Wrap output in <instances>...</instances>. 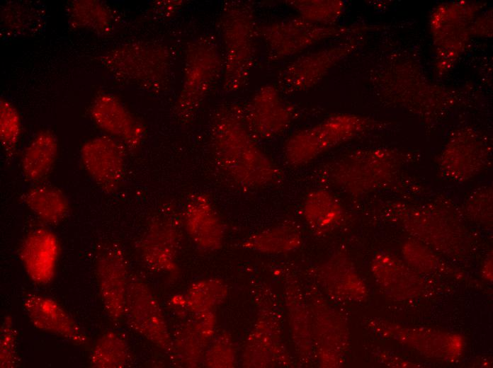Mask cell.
Returning <instances> with one entry per match:
<instances>
[{
  "mask_svg": "<svg viewBox=\"0 0 493 368\" xmlns=\"http://www.w3.org/2000/svg\"><path fill=\"white\" fill-rule=\"evenodd\" d=\"M81 163L90 177L106 190L120 185L125 168V146L106 135L86 142L81 148Z\"/></svg>",
  "mask_w": 493,
  "mask_h": 368,
  "instance_id": "30bf717a",
  "label": "cell"
},
{
  "mask_svg": "<svg viewBox=\"0 0 493 368\" xmlns=\"http://www.w3.org/2000/svg\"><path fill=\"white\" fill-rule=\"evenodd\" d=\"M129 360L125 340L113 331L106 332L97 340L90 356L91 365L96 368L123 367Z\"/></svg>",
  "mask_w": 493,
  "mask_h": 368,
  "instance_id": "603a6c76",
  "label": "cell"
},
{
  "mask_svg": "<svg viewBox=\"0 0 493 368\" xmlns=\"http://www.w3.org/2000/svg\"><path fill=\"white\" fill-rule=\"evenodd\" d=\"M273 60H281L345 30L296 17L268 23L258 28Z\"/></svg>",
  "mask_w": 493,
  "mask_h": 368,
  "instance_id": "52a82bcc",
  "label": "cell"
},
{
  "mask_svg": "<svg viewBox=\"0 0 493 368\" xmlns=\"http://www.w3.org/2000/svg\"><path fill=\"white\" fill-rule=\"evenodd\" d=\"M23 306L36 328L60 336L78 345L87 343V337L79 325L50 297L28 294L23 299Z\"/></svg>",
  "mask_w": 493,
  "mask_h": 368,
  "instance_id": "9a60e30c",
  "label": "cell"
},
{
  "mask_svg": "<svg viewBox=\"0 0 493 368\" xmlns=\"http://www.w3.org/2000/svg\"><path fill=\"white\" fill-rule=\"evenodd\" d=\"M96 276L108 316L114 321H119L124 314L129 282L127 260L120 248L110 246L104 249L98 258Z\"/></svg>",
  "mask_w": 493,
  "mask_h": 368,
  "instance_id": "8fae6325",
  "label": "cell"
},
{
  "mask_svg": "<svg viewBox=\"0 0 493 368\" xmlns=\"http://www.w3.org/2000/svg\"><path fill=\"white\" fill-rule=\"evenodd\" d=\"M16 330L9 316L4 318L0 331V365L14 367L17 363Z\"/></svg>",
  "mask_w": 493,
  "mask_h": 368,
  "instance_id": "f546056e",
  "label": "cell"
},
{
  "mask_svg": "<svg viewBox=\"0 0 493 368\" xmlns=\"http://www.w3.org/2000/svg\"><path fill=\"white\" fill-rule=\"evenodd\" d=\"M21 133L20 115L13 105L4 98L0 101V138L7 153L16 149Z\"/></svg>",
  "mask_w": 493,
  "mask_h": 368,
  "instance_id": "83f0119b",
  "label": "cell"
},
{
  "mask_svg": "<svg viewBox=\"0 0 493 368\" xmlns=\"http://www.w3.org/2000/svg\"><path fill=\"white\" fill-rule=\"evenodd\" d=\"M69 10V19L76 28L106 33L114 21L110 8L97 1H74L71 3Z\"/></svg>",
  "mask_w": 493,
  "mask_h": 368,
  "instance_id": "cb8c5ba5",
  "label": "cell"
},
{
  "mask_svg": "<svg viewBox=\"0 0 493 368\" xmlns=\"http://www.w3.org/2000/svg\"><path fill=\"white\" fill-rule=\"evenodd\" d=\"M227 288L218 280H204L193 284L186 295L185 302L193 314L212 311L225 298Z\"/></svg>",
  "mask_w": 493,
  "mask_h": 368,
  "instance_id": "d4e9b609",
  "label": "cell"
},
{
  "mask_svg": "<svg viewBox=\"0 0 493 368\" xmlns=\"http://www.w3.org/2000/svg\"><path fill=\"white\" fill-rule=\"evenodd\" d=\"M23 201L38 219L49 224L60 223L69 212L65 195L51 185H38L31 188L23 195Z\"/></svg>",
  "mask_w": 493,
  "mask_h": 368,
  "instance_id": "ffe728a7",
  "label": "cell"
},
{
  "mask_svg": "<svg viewBox=\"0 0 493 368\" xmlns=\"http://www.w3.org/2000/svg\"><path fill=\"white\" fill-rule=\"evenodd\" d=\"M244 122L255 139H269L284 132L290 125L294 109L285 102L277 88H260L244 108Z\"/></svg>",
  "mask_w": 493,
  "mask_h": 368,
  "instance_id": "9c48e42d",
  "label": "cell"
},
{
  "mask_svg": "<svg viewBox=\"0 0 493 368\" xmlns=\"http://www.w3.org/2000/svg\"><path fill=\"white\" fill-rule=\"evenodd\" d=\"M90 113L102 130L125 146L135 149L143 141L144 126L115 96L101 94L91 105Z\"/></svg>",
  "mask_w": 493,
  "mask_h": 368,
  "instance_id": "4fadbf2b",
  "label": "cell"
},
{
  "mask_svg": "<svg viewBox=\"0 0 493 368\" xmlns=\"http://www.w3.org/2000/svg\"><path fill=\"white\" fill-rule=\"evenodd\" d=\"M185 230L200 249L214 251L221 248L225 228L209 197L203 193L192 195L183 212Z\"/></svg>",
  "mask_w": 493,
  "mask_h": 368,
  "instance_id": "5bb4252c",
  "label": "cell"
},
{
  "mask_svg": "<svg viewBox=\"0 0 493 368\" xmlns=\"http://www.w3.org/2000/svg\"><path fill=\"white\" fill-rule=\"evenodd\" d=\"M209 342L193 321L179 328L175 345L181 361L189 367L196 366L203 359L204 350ZM173 345V347H174Z\"/></svg>",
  "mask_w": 493,
  "mask_h": 368,
  "instance_id": "484cf974",
  "label": "cell"
},
{
  "mask_svg": "<svg viewBox=\"0 0 493 368\" xmlns=\"http://www.w3.org/2000/svg\"><path fill=\"white\" fill-rule=\"evenodd\" d=\"M220 29L225 46L224 88L237 91L247 81L254 59L258 28L250 4L227 1L222 11Z\"/></svg>",
  "mask_w": 493,
  "mask_h": 368,
  "instance_id": "7a4b0ae2",
  "label": "cell"
},
{
  "mask_svg": "<svg viewBox=\"0 0 493 368\" xmlns=\"http://www.w3.org/2000/svg\"><path fill=\"white\" fill-rule=\"evenodd\" d=\"M20 260L30 280L47 284L54 278L60 254V244L51 231L39 228L30 232L22 241Z\"/></svg>",
  "mask_w": 493,
  "mask_h": 368,
  "instance_id": "2e32d148",
  "label": "cell"
},
{
  "mask_svg": "<svg viewBox=\"0 0 493 368\" xmlns=\"http://www.w3.org/2000/svg\"><path fill=\"white\" fill-rule=\"evenodd\" d=\"M58 153V143L49 130L36 134L23 151L21 169L24 176L33 182L45 178L52 170Z\"/></svg>",
  "mask_w": 493,
  "mask_h": 368,
  "instance_id": "ac0fdd59",
  "label": "cell"
},
{
  "mask_svg": "<svg viewBox=\"0 0 493 368\" xmlns=\"http://www.w3.org/2000/svg\"><path fill=\"white\" fill-rule=\"evenodd\" d=\"M287 2L300 18L323 25H329L336 19L342 9L341 3L336 1L294 0Z\"/></svg>",
  "mask_w": 493,
  "mask_h": 368,
  "instance_id": "4316f807",
  "label": "cell"
},
{
  "mask_svg": "<svg viewBox=\"0 0 493 368\" xmlns=\"http://www.w3.org/2000/svg\"><path fill=\"white\" fill-rule=\"evenodd\" d=\"M341 207L329 190L314 189L305 197L303 215L310 230L317 235L324 234L332 229L340 220Z\"/></svg>",
  "mask_w": 493,
  "mask_h": 368,
  "instance_id": "d6986e66",
  "label": "cell"
},
{
  "mask_svg": "<svg viewBox=\"0 0 493 368\" xmlns=\"http://www.w3.org/2000/svg\"><path fill=\"white\" fill-rule=\"evenodd\" d=\"M300 230L291 224H280L252 234L242 243V247L268 254L286 253L302 244Z\"/></svg>",
  "mask_w": 493,
  "mask_h": 368,
  "instance_id": "44dd1931",
  "label": "cell"
},
{
  "mask_svg": "<svg viewBox=\"0 0 493 368\" xmlns=\"http://www.w3.org/2000/svg\"><path fill=\"white\" fill-rule=\"evenodd\" d=\"M181 233L175 222L157 219L152 222L139 244L142 258L152 269L171 272L176 268Z\"/></svg>",
  "mask_w": 493,
  "mask_h": 368,
  "instance_id": "e0dca14e",
  "label": "cell"
},
{
  "mask_svg": "<svg viewBox=\"0 0 493 368\" xmlns=\"http://www.w3.org/2000/svg\"><path fill=\"white\" fill-rule=\"evenodd\" d=\"M215 161L233 184L242 190H258L276 184L282 172L257 144L239 106L220 108L211 125Z\"/></svg>",
  "mask_w": 493,
  "mask_h": 368,
  "instance_id": "6da1fadb",
  "label": "cell"
},
{
  "mask_svg": "<svg viewBox=\"0 0 493 368\" xmlns=\"http://www.w3.org/2000/svg\"><path fill=\"white\" fill-rule=\"evenodd\" d=\"M123 316L130 327L154 345L166 352L173 350V340L157 299L136 277L128 282Z\"/></svg>",
  "mask_w": 493,
  "mask_h": 368,
  "instance_id": "ba28073f",
  "label": "cell"
},
{
  "mask_svg": "<svg viewBox=\"0 0 493 368\" xmlns=\"http://www.w3.org/2000/svg\"><path fill=\"white\" fill-rule=\"evenodd\" d=\"M368 122L358 116L336 115L292 134L283 146V158L292 167L305 166L327 151L367 129Z\"/></svg>",
  "mask_w": 493,
  "mask_h": 368,
  "instance_id": "3957f363",
  "label": "cell"
},
{
  "mask_svg": "<svg viewBox=\"0 0 493 368\" xmlns=\"http://www.w3.org/2000/svg\"><path fill=\"white\" fill-rule=\"evenodd\" d=\"M351 46H334L300 56L280 72L278 84L286 93L302 91L317 84Z\"/></svg>",
  "mask_w": 493,
  "mask_h": 368,
  "instance_id": "7c38bea8",
  "label": "cell"
},
{
  "mask_svg": "<svg viewBox=\"0 0 493 368\" xmlns=\"http://www.w3.org/2000/svg\"><path fill=\"white\" fill-rule=\"evenodd\" d=\"M221 59L212 38L203 37L187 52L182 88L175 114L182 122L192 120L208 96L220 71Z\"/></svg>",
  "mask_w": 493,
  "mask_h": 368,
  "instance_id": "277c9868",
  "label": "cell"
},
{
  "mask_svg": "<svg viewBox=\"0 0 493 368\" xmlns=\"http://www.w3.org/2000/svg\"><path fill=\"white\" fill-rule=\"evenodd\" d=\"M108 66L124 79L149 89H163L170 76V57L159 46L137 43L118 47L110 53Z\"/></svg>",
  "mask_w": 493,
  "mask_h": 368,
  "instance_id": "5b68a950",
  "label": "cell"
},
{
  "mask_svg": "<svg viewBox=\"0 0 493 368\" xmlns=\"http://www.w3.org/2000/svg\"><path fill=\"white\" fill-rule=\"evenodd\" d=\"M270 320L269 317L261 316L249 336L244 352V361L248 367H266L277 355L278 337Z\"/></svg>",
  "mask_w": 493,
  "mask_h": 368,
  "instance_id": "7402d4cb",
  "label": "cell"
},
{
  "mask_svg": "<svg viewBox=\"0 0 493 368\" xmlns=\"http://www.w3.org/2000/svg\"><path fill=\"white\" fill-rule=\"evenodd\" d=\"M390 168L379 151H361L329 162L319 169L324 182L353 194L375 190L387 180Z\"/></svg>",
  "mask_w": 493,
  "mask_h": 368,
  "instance_id": "8992f818",
  "label": "cell"
},
{
  "mask_svg": "<svg viewBox=\"0 0 493 368\" xmlns=\"http://www.w3.org/2000/svg\"><path fill=\"white\" fill-rule=\"evenodd\" d=\"M205 364L209 367H232L235 362L233 342L230 335H217L204 354Z\"/></svg>",
  "mask_w": 493,
  "mask_h": 368,
  "instance_id": "f1b7e54d",
  "label": "cell"
}]
</instances>
